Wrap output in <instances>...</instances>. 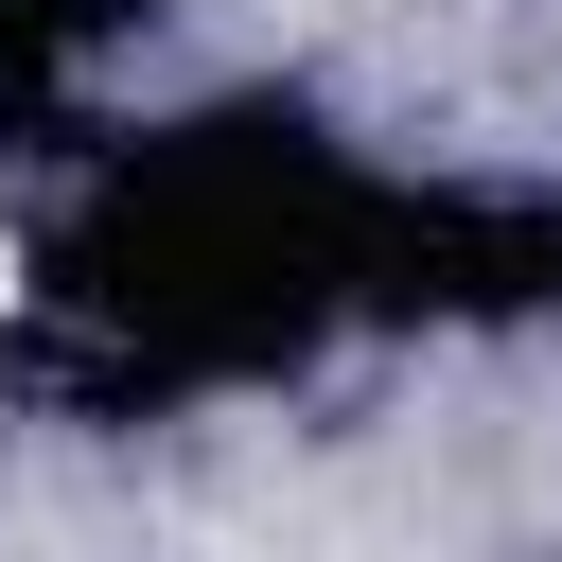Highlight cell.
Masks as SVG:
<instances>
[{"instance_id": "1", "label": "cell", "mask_w": 562, "mask_h": 562, "mask_svg": "<svg viewBox=\"0 0 562 562\" xmlns=\"http://www.w3.org/2000/svg\"><path fill=\"white\" fill-rule=\"evenodd\" d=\"M0 299H18V246H0Z\"/></svg>"}]
</instances>
